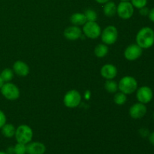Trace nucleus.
I'll use <instances>...</instances> for the list:
<instances>
[{
    "mask_svg": "<svg viewBox=\"0 0 154 154\" xmlns=\"http://www.w3.org/2000/svg\"><path fill=\"white\" fill-rule=\"evenodd\" d=\"M81 95L75 90H71L66 93L63 99L64 105L69 108H75L81 104Z\"/></svg>",
    "mask_w": 154,
    "mask_h": 154,
    "instance_id": "nucleus-6",
    "label": "nucleus"
},
{
    "mask_svg": "<svg viewBox=\"0 0 154 154\" xmlns=\"http://www.w3.org/2000/svg\"><path fill=\"white\" fill-rule=\"evenodd\" d=\"M96 1L98 3H99V4H105L106 2H109L110 0H96Z\"/></svg>",
    "mask_w": 154,
    "mask_h": 154,
    "instance_id": "nucleus-30",
    "label": "nucleus"
},
{
    "mask_svg": "<svg viewBox=\"0 0 154 154\" xmlns=\"http://www.w3.org/2000/svg\"><path fill=\"white\" fill-rule=\"evenodd\" d=\"M101 75L106 80H112L117 76V69L114 65L105 64L101 69Z\"/></svg>",
    "mask_w": 154,
    "mask_h": 154,
    "instance_id": "nucleus-12",
    "label": "nucleus"
},
{
    "mask_svg": "<svg viewBox=\"0 0 154 154\" xmlns=\"http://www.w3.org/2000/svg\"><path fill=\"white\" fill-rule=\"evenodd\" d=\"M103 11L105 16L111 17L117 14V5L114 2H108L104 5Z\"/></svg>",
    "mask_w": 154,
    "mask_h": 154,
    "instance_id": "nucleus-17",
    "label": "nucleus"
},
{
    "mask_svg": "<svg viewBox=\"0 0 154 154\" xmlns=\"http://www.w3.org/2000/svg\"><path fill=\"white\" fill-rule=\"evenodd\" d=\"M84 35L89 38L95 39L101 35V27L96 21H87L83 27Z\"/></svg>",
    "mask_w": 154,
    "mask_h": 154,
    "instance_id": "nucleus-7",
    "label": "nucleus"
},
{
    "mask_svg": "<svg viewBox=\"0 0 154 154\" xmlns=\"http://www.w3.org/2000/svg\"><path fill=\"white\" fill-rule=\"evenodd\" d=\"M6 123V116L3 111L0 110V129Z\"/></svg>",
    "mask_w": 154,
    "mask_h": 154,
    "instance_id": "nucleus-26",
    "label": "nucleus"
},
{
    "mask_svg": "<svg viewBox=\"0 0 154 154\" xmlns=\"http://www.w3.org/2000/svg\"><path fill=\"white\" fill-rule=\"evenodd\" d=\"M121 1H130V0H121Z\"/></svg>",
    "mask_w": 154,
    "mask_h": 154,
    "instance_id": "nucleus-33",
    "label": "nucleus"
},
{
    "mask_svg": "<svg viewBox=\"0 0 154 154\" xmlns=\"http://www.w3.org/2000/svg\"><path fill=\"white\" fill-rule=\"evenodd\" d=\"M0 154H8V153H5V152H3V151H0Z\"/></svg>",
    "mask_w": 154,
    "mask_h": 154,
    "instance_id": "nucleus-32",
    "label": "nucleus"
},
{
    "mask_svg": "<svg viewBox=\"0 0 154 154\" xmlns=\"http://www.w3.org/2000/svg\"><path fill=\"white\" fill-rule=\"evenodd\" d=\"M136 44L142 49H148L154 45V31L150 27L141 28L136 35Z\"/></svg>",
    "mask_w": 154,
    "mask_h": 154,
    "instance_id": "nucleus-1",
    "label": "nucleus"
},
{
    "mask_svg": "<svg viewBox=\"0 0 154 154\" xmlns=\"http://www.w3.org/2000/svg\"><path fill=\"white\" fill-rule=\"evenodd\" d=\"M13 70L15 74L20 77H26L29 73V67L24 62L18 60L13 65Z\"/></svg>",
    "mask_w": 154,
    "mask_h": 154,
    "instance_id": "nucleus-15",
    "label": "nucleus"
},
{
    "mask_svg": "<svg viewBox=\"0 0 154 154\" xmlns=\"http://www.w3.org/2000/svg\"><path fill=\"white\" fill-rule=\"evenodd\" d=\"M105 89L110 93H116L118 90V84L112 80H107L105 84Z\"/></svg>",
    "mask_w": 154,
    "mask_h": 154,
    "instance_id": "nucleus-20",
    "label": "nucleus"
},
{
    "mask_svg": "<svg viewBox=\"0 0 154 154\" xmlns=\"http://www.w3.org/2000/svg\"><path fill=\"white\" fill-rule=\"evenodd\" d=\"M147 107L145 106L144 104L138 102L131 106V108H129V113L132 118L138 120V119H141L144 117L145 114H147Z\"/></svg>",
    "mask_w": 154,
    "mask_h": 154,
    "instance_id": "nucleus-11",
    "label": "nucleus"
},
{
    "mask_svg": "<svg viewBox=\"0 0 154 154\" xmlns=\"http://www.w3.org/2000/svg\"><path fill=\"white\" fill-rule=\"evenodd\" d=\"M143 49L137 44L129 45L124 51V57L129 61H135L142 55Z\"/></svg>",
    "mask_w": 154,
    "mask_h": 154,
    "instance_id": "nucleus-10",
    "label": "nucleus"
},
{
    "mask_svg": "<svg viewBox=\"0 0 154 154\" xmlns=\"http://www.w3.org/2000/svg\"><path fill=\"white\" fill-rule=\"evenodd\" d=\"M14 136L17 143L27 144L31 142L32 139V129L27 125H20L16 129Z\"/></svg>",
    "mask_w": 154,
    "mask_h": 154,
    "instance_id": "nucleus-3",
    "label": "nucleus"
},
{
    "mask_svg": "<svg viewBox=\"0 0 154 154\" xmlns=\"http://www.w3.org/2000/svg\"><path fill=\"white\" fill-rule=\"evenodd\" d=\"M84 14L87 21H96L97 20V14L93 9H87Z\"/></svg>",
    "mask_w": 154,
    "mask_h": 154,
    "instance_id": "nucleus-24",
    "label": "nucleus"
},
{
    "mask_svg": "<svg viewBox=\"0 0 154 154\" xmlns=\"http://www.w3.org/2000/svg\"><path fill=\"white\" fill-rule=\"evenodd\" d=\"M3 84H4V81H3V80L2 79L1 76H0V89H1V87H2Z\"/></svg>",
    "mask_w": 154,
    "mask_h": 154,
    "instance_id": "nucleus-31",
    "label": "nucleus"
},
{
    "mask_svg": "<svg viewBox=\"0 0 154 154\" xmlns=\"http://www.w3.org/2000/svg\"><path fill=\"white\" fill-rule=\"evenodd\" d=\"M117 14L121 19H130L134 14V7L129 1H121L117 6Z\"/></svg>",
    "mask_w": 154,
    "mask_h": 154,
    "instance_id": "nucleus-8",
    "label": "nucleus"
},
{
    "mask_svg": "<svg viewBox=\"0 0 154 154\" xmlns=\"http://www.w3.org/2000/svg\"><path fill=\"white\" fill-rule=\"evenodd\" d=\"M148 17L152 22L154 23V8L150 10V12H149V14H148Z\"/></svg>",
    "mask_w": 154,
    "mask_h": 154,
    "instance_id": "nucleus-28",
    "label": "nucleus"
},
{
    "mask_svg": "<svg viewBox=\"0 0 154 154\" xmlns=\"http://www.w3.org/2000/svg\"><path fill=\"white\" fill-rule=\"evenodd\" d=\"M1 93L6 99L14 101L20 97V90L15 84L6 82L0 89Z\"/></svg>",
    "mask_w": 154,
    "mask_h": 154,
    "instance_id": "nucleus-4",
    "label": "nucleus"
},
{
    "mask_svg": "<svg viewBox=\"0 0 154 154\" xmlns=\"http://www.w3.org/2000/svg\"><path fill=\"white\" fill-rule=\"evenodd\" d=\"M118 89L124 94H132L138 89V82L133 77L125 76L120 79L118 84Z\"/></svg>",
    "mask_w": 154,
    "mask_h": 154,
    "instance_id": "nucleus-2",
    "label": "nucleus"
},
{
    "mask_svg": "<svg viewBox=\"0 0 154 154\" xmlns=\"http://www.w3.org/2000/svg\"><path fill=\"white\" fill-rule=\"evenodd\" d=\"M149 141H150V144L154 145V132L150 133V135H149Z\"/></svg>",
    "mask_w": 154,
    "mask_h": 154,
    "instance_id": "nucleus-29",
    "label": "nucleus"
},
{
    "mask_svg": "<svg viewBox=\"0 0 154 154\" xmlns=\"http://www.w3.org/2000/svg\"><path fill=\"white\" fill-rule=\"evenodd\" d=\"M2 129V134L4 135L5 138H10L14 136L15 132H16V129L14 126V125L10 124V123H5L2 127L1 128Z\"/></svg>",
    "mask_w": 154,
    "mask_h": 154,
    "instance_id": "nucleus-18",
    "label": "nucleus"
},
{
    "mask_svg": "<svg viewBox=\"0 0 154 154\" xmlns=\"http://www.w3.org/2000/svg\"><path fill=\"white\" fill-rule=\"evenodd\" d=\"M153 93L150 87L147 86H143L140 88L137 89L136 98L138 101L141 103L147 104L150 102L153 99Z\"/></svg>",
    "mask_w": 154,
    "mask_h": 154,
    "instance_id": "nucleus-9",
    "label": "nucleus"
},
{
    "mask_svg": "<svg viewBox=\"0 0 154 154\" xmlns=\"http://www.w3.org/2000/svg\"><path fill=\"white\" fill-rule=\"evenodd\" d=\"M13 148L14 154H26V144L17 143Z\"/></svg>",
    "mask_w": 154,
    "mask_h": 154,
    "instance_id": "nucleus-23",
    "label": "nucleus"
},
{
    "mask_svg": "<svg viewBox=\"0 0 154 154\" xmlns=\"http://www.w3.org/2000/svg\"><path fill=\"white\" fill-rule=\"evenodd\" d=\"M149 12H150V10L147 8V7H144L142 8H140L139 9V14L141 15V16H148L149 14Z\"/></svg>",
    "mask_w": 154,
    "mask_h": 154,
    "instance_id": "nucleus-27",
    "label": "nucleus"
},
{
    "mask_svg": "<svg viewBox=\"0 0 154 154\" xmlns=\"http://www.w3.org/2000/svg\"><path fill=\"white\" fill-rule=\"evenodd\" d=\"M126 99H127L126 95L122 93V92H120V93H117L115 94V96L114 97V102L117 105H123V104L126 103Z\"/></svg>",
    "mask_w": 154,
    "mask_h": 154,
    "instance_id": "nucleus-22",
    "label": "nucleus"
},
{
    "mask_svg": "<svg viewBox=\"0 0 154 154\" xmlns=\"http://www.w3.org/2000/svg\"><path fill=\"white\" fill-rule=\"evenodd\" d=\"M64 36L70 41L78 40L82 36V30L77 26H69L65 29Z\"/></svg>",
    "mask_w": 154,
    "mask_h": 154,
    "instance_id": "nucleus-13",
    "label": "nucleus"
},
{
    "mask_svg": "<svg viewBox=\"0 0 154 154\" xmlns=\"http://www.w3.org/2000/svg\"><path fill=\"white\" fill-rule=\"evenodd\" d=\"M46 151V147L43 143L32 142L26 144L27 154H44Z\"/></svg>",
    "mask_w": 154,
    "mask_h": 154,
    "instance_id": "nucleus-14",
    "label": "nucleus"
},
{
    "mask_svg": "<svg viewBox=\"0 0 154 154\" xmlns=\"http://www.w3.org/2000/svg\"><path fill=\"white\" fill-rule=\"evenodd\" d=\"M102 41L105 45H111L115 43L118 38V31L114 26H108L101 33Z\"/></svg>",
    "mask_w": 154,
    "mask_h": 154,
    "instance_id": "nucleus-5",
    "label": "nucleus"
},
{
    "mask_svg": "<svg viewBox=\"0 0 154 154\" xmlns=\"http://www.w3.org/2000/svg\"><path fill=\"white\" fill-rule=\"evenodd\" d=\"M153 119H154V113H153Z\"/></svg>",
    "mask_w": 154,
    "mask_h": 154,
    "instance_id": "nucleus-34",
    "label": "nucleus"
},
{
    "mask_svg": "<svg viewBox=\"0 0 154 154\" xmlns=\"http://www.w3.org/2000/svg\"><path fill=\"white\" fill-rule=\"evenodd\" d=\"M131 3L134 8L140 9L147 5V0H131Z\"/></svg>",
    "mask_w": 154,
    "mask_h": 154,
    "instance_id": "nucleus-25",
    "label": "nucleus"
},
{
    "mask_svg": "<svg viewBox=\"0 0 154 154\" xmlns=\"http://www.w3.org/2000/svg\"><path fill=\"white\" fill-rule=\"evenodd\" d=\"M108 53V48L105 44H99L95 48L94 54L99 58L105 57Z\"/></svg>",
    "mask_w": 154,
    "mask_h": 154,
    "instance_id": "nucleus-19",
    "label": "nucleus"
},
{
    "mask_svg": "<svg viewBox=\"0 0 154 154\" xmlns=\"http://www.w3.org/2000/svg\"><path fill=\"white\" fill-rule=\"evenodd\" d=\"M70 20L74 26H84L87 22V18L84 13H75L71 16Z\"/></svg>",
    "mask_w": 154,
    "mask_h": 154,
    "instance_id": "nucleus-16",
    "label": "nucleus"
},
{
    "mask_svg": "<svg viewBox=\"0 0 154 154\" xmlns=\"http://www.w3.org/2000/svg\"><path fill=\"white\" fill-rule=\"evenodd\" d=\"M2 79L5 82H9L14 78V72L11 69H5L0 74Z\"/></svg>",
    "mask_w": 154,
    "mask_h": 154,
    "instance_id": "nucleus-21",
    "label": "nucleus"
}]
</instances>
